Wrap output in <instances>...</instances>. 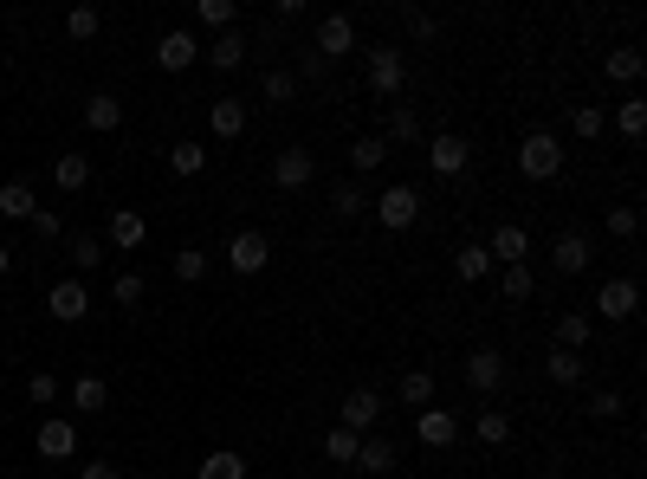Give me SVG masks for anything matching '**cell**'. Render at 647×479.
<instances>
[{
	"mask_svg": "<svg viewBox=\"0 0 647 479\" xmlns=\"http://www.w3.org/2000/svg\"><path fill=\"white\" fill-rule=\"evenodd\" d=\"M518 169H525L531 182H550V175L563 169V143L550 130H531L525 143H518Z\"/></svg>",
	"mask_w": 647,
	"mask_h": 479,
	"instance_id": "1",
	"label": "cell"
},
{
	"mask_svg": "<svg viewBox=\"0 0 647 479\" xmlns=\"http://www.w3.org/2000/svg\"><path fill=\"white\" fill-rule=\"evenodd\" d=\"M227 266L240 272V279H259V272L272 266V240L259 234V227H240V234L227 240Z\"/></svg>",
	"mask_w": 647,
	"mask_h": 479,
	"instance_id": "2",
	"label": "cell"
},
{
	"mask_svg": "<svg viewBox=\"0 0 647 479\" xmlns=\"http://www.w3.org/2000/svg\"><path fill=\"white\" fill-rule=\"evenodd\" d=\"M402 85H408L402 46H369V91L376 98H402Z\"/></svg>",
	"mask_w": 647,
	"mask_h": 479,
	"instance_id": "3",
	"label": "cell"
},
{
	"mask_svg": "<svg viewBox=\"0 0 647 479\" xmlns=\"http://www.w3.org/2000/svg\"><path fill=\"white\" fill-rule=\"evenodd\" d=\"M369 214H376V221L389 227V234H408V227L421 221V195H415L408 182H395V188H382V201H376Z\"/></svg>",
	"mask_w": 647,
	"mask_h": 479,
	"instance_id": "4",
	"label": "cell"
},
{
	"mask_svg": "<svg viewBox=\"0 0 647 479\" xmlns=\"http://www.w3.org/2000/svg\"><path fill=\"white\" fill-rule=\"evenodd\" d=\"M466 162H473V143L466 136H428V169L440 175V182H453V175H466Z\"/></svg>",
	"mask_w": 647,
	"mask_h": 479,
	"instance_id": "5",
	"label": "cell"
},
{
	"mask_svg": "<svg viewBox=\"0 0 647 479\" xmlns=\"http://www.w3.org/2000/svg\"><path fill=\"white\" fill-rule=\"evenodd\" d=\"M635 305H641V285L635 279H602L596 285V311L609 324H628V318H635Z\"/></svg>",
	"mask_w": 647,
	"mask_h": 479,
	"instance_id": "6",
	"label": "cell"
},
{
	"mask_svg": "<svg viewBox=\"0 0 647 479\" xmlns=\"http://www.w3.org/2000/svg\"><path fill=\"white\" fill-rule=\"evenodd\" d=\"M311 175H318V162H311V149H279V156H272V188H285V195H298V188L311 182Z\"/></svg>",
	"mask_w": 647,
	"mask_h": 479,
	"instance_id": "7",
	"label": "cell"
},
{
	"mask_svg": "<svg viewBox=\"0 0 647 479\" xmlns=\"http://www.w3.org/2000/svg\"><path fill=\"white\" fill-rule=\"evenodd\" d=\"M356 52V20L350 13H324L318 20V59H350Z\"/></svg>",
	"mask_w": 647,
	"mask_h": 479,
	"instance_id": "8",
	"label": "cell"
},
{
	"mask_svg": "<svg viewBox=\"0 0 647 479\" xmlns=\"http://www.w3.org/2000/svg\"><path fill=\"white\" fill-rule=\"evenodd\" d=\"M486 253H492V266H525L531 234L518 221H499V227H492V240H486Z\"/></svg>",
	"mask_w": 647,
	"mask_h": 479,
	"instance_id": "9",
	"label": "cell"
},
{
	"mask_svg": "<svg viewBox=\"0 0 647 479\" xmlns=\"http://www.w3.org/2000/svg\"><path fill=\"white\" fill-rule=\"evenodd\" d=\"M46 311H52L59 324H78V318L91 311V292H85V279H59V285L46 292Z\"/></svg>",
	"mask_w": 647,
	"mask_h": 479,
	"instance_id": "10",
	"label": "cell"
},
{
	"mask_svg": "<svg viewBox=\"0 0 647 479\" xmlns=\"http://www.w3.org/2000/svg\"><path fill=\"white\" fill-rule=\"evenodd\" d=\"M195 33H188V26H175V33H162L156 39V65L162 72H188V65H195Z\"/></svg>",
	"mask_w": 647,
	"mask_h": 479,
	"instance_id": "11",
	"label": "cell"
},
{
	"mask_svg": "<svg viewBox=\"0 0 647 479\" xmlns=\"http://www.w3.org/2000/svg\"><path fill=\"white\" fill-rule=\"evenodd\" d=\"M376 421H382V395L376 389H350L343 395V428L350 434H369Z\"/></svg>",
	"mask_w": 647,
	"mask_h": 479,
	"instance_id": "12",
	"label": "cell"
},
{
	"mask_svg": "<svg viewBox=\"0 0 647 479\" xmlns=\"http://www.w3.org/2000/svg\"><path fill=\"white\" fill-rule=\"evenodd\" d=\"M415 434H421V447H453L460 441V415H447V408H421Z\"/></svg>",
	"mask_w": 647,
	"mask_h": 479,
	"instance_id": "13",
	"label": "cell"
},
{
	"mask_svg": "<svg viewBox=\"0 0 647 479\" xmlns=\"http://www.w3.org/2000/svg\"><path fill=\"white\" fill-rule=\"evenodd\" d=\"M72 447H78V428L65 415H46V421H39V454H46V460H72Z\"/></svg>",
	"mask_w": 647,
	"mask_h": 479,
	"instance_id": "14",
	"label": "cell"
},
{
	"mask_svg": "<svg viewBox=\"0 0 647 479\" xmlns=\"http://www.w3.org/2000/svg\"><path fill=\"white\" fill-rule=\"evenodd\" d=\"M143 240H149V221L136 208H117V214H110V246H117V253H143Z\"/></svg>",
	"mask_w": 647,
	"mask_h": 479,
	"instance_id": "15",
	"label": "cell"
},
{
	"mask_svg": "<svg viewBox=\"0 0 647 479\" xmlns=\"http://www.w3.org/2000/svg\"><path fill=\"white\" fill-rule=\"evenodd\" d=\"M466 382H473L479 395L505 389V357H499V350H473V357H466Z\"/></svg>",
	"mask_w": 647,
	"mask_h": 479,
	"instance_id": "16",
	"label": "cell"
},
{
	"mask_svg": "<svg viewBox=\"0 0 647 479\" xmlns=\"http://www.w3.org/2000/svg\"><path fill=\"white\" fill-rule=\"evenodd\" d=\"M356 473H395V441L389 434H363V447H356Z\"/></svg>",
	"mask_w": 647,
	"mask_h": 479,
	"instance_id": "17",
	"label": "cell"
},
{
	"mask_svg": "<svg viewBox=\"0 0 647 479\" xmlns=\"http://www.w3.org/2000/svg\"><path fill=\"white\" fill-rule=\"evenodd\" d=\"M208 130L227 136V143H233V136H246V98H214L208 104Z\"/></svg>",
	"mask_w": 647,
	"mask_h": 479,
	"instance_id": "18",
	"label": "cell"
},
{
	"mask_svg": "<svg viewBox=\"0 0 647 479\" xmlns=\"http://www.w3.org/2000/svg\"><path fill=\"white\" fill-rule=\"evenodd\" d=\"M550 259H557V272H563V279L589 272V234H557V246H550Z\"/></svg>",
	"mask_w": 647,
	"mask_h": 479,
	"instance_id": "19",
	"label": "cell"
},
{
	"mask_svg": "<svg viewBox=\"0 0 647 479\" xmlns=\"http://www.w3.org/2000/svg\"><path fill=\"white\" fill-rule=\"evenodd\" d=\"M602 72H609V85H641V72H647L641 46H615L609 59H602Z\"/></svg>",
	"mask_w": 647,
	"mask_h": 479,
	"instance_id": "20",
	"label": "cell"
},
{
	"mask_svg": "<svg viewBox=\"0 0 647 479\" xmlns=\"http://www.w3.org/2000/svg\"><path fill=\"white\" fill-rule=\"evenodd\" d=\"M208 65H214V72H240V65H246V39H240V26L214 33V46H208Z\"/></svg>",
	"mask_w": 647,
	"mask_h": 479,
	"instance_id": "21",
	"label": "cell"
},
{
	"mask_svg": "<svg viewBox=\"0 0 647 479\" xmlns=\"http://www.w3.org/2000/svg\"><path fill=\"white\" fill-rule=\"evenodd\" d=\"M201 169H208V149H201L195 136H182V143L169 149V175H182V182H195Z\"/></svg>",
	"mask_w": 647,
	"mask_h": 479,
	"instance_id": "22",
	"label": "cell"
},
{
	"mask_svg": "<svg viewBox=\"0 0 647 479\" xmlns=\"http://www.w3.org/2000/svg\"><path fill=\"white\" fill-rule=\"evenodd\" d=\"M195 479H246V454H233V447H214V454L195 467Z\"/></svg>",
	"mask_w": 647,
	"mask_h": 479,
	"instance_id": "23",
	"label": "cell"
},
{
	"mask_svg": "<svg viewBox=\"0 0 647 479\" xmlns=\"http://www.w3.org/2000/svg\"><path fill=\"white\" fill-rule=\"evenodd\" d=\"M0 214H7V221H33V214H39L33 188H26V182H0Z\"/></svg>",
	"mask_w": 647,
	"mask_h": 479,
	"instance_id": "24",
	"label": "cell"
},
{
	"mask_svg": "<svg viewBox=\"0 0 647 479\" xmlns=\"http://www.w3.org/2000/svg\"><path fill=\"white\" fill-rule=\"evenodd\" d=\"M85 123H91L98 136H110V130L123 123V104L110 98V91H91V104H85Z\"/></svg>",
	"mask_w": 647,
	"mask_h": 479,
	"instance_id": "25",
	"label": "cell"
},
{
	"mask_svg": "<svg viewBox=\"0 0 647 479\" xmlns=\"http://www.w3.org/2000/svg\"><path fill=\"white\" fill-rule=\"evenodd\" d=\"M453 272H460V279L466 285H479V279H492V253H486V246H460V253H453Z\"/></svg>",
	"mask_w": 647,
	"mask_h": 479,
	"instance_id": "26",
	"label": "cell"
},
{
	"mask_svg": "<svg viewBox=\"0 0 647 479\" xmlns=\"http://www.w3.org/2000/svg\"><path fill=\"white\" fill-rule=\"evenodd\" d=\"M52 182H59L65 195H78V188H91V156H59V162H52Z\"/></svg>",
	"mask_w": 647,
	"mask_h": 479,
	"instance_id": "27",
	"label": "cell"
},
{
	"mask_svg": "<svg viewBox=\"0 0 647 479\" xmlns=\"http://www.w3.org/2000/svg\"><path fill=\"white\" fill-rule=\"evenodd\" d=\"M544 369H550V382H557V389H576L589 363L576 357V350H557V344H550V363H544Z\"/></svg>",
	"mask_w": 647,
	"mask_h": 479,
	"instance_id": "28",
	"label": "cell"
},
{
	"mask_svg": "<svg viewBox=\"0 0 647 479\" xmlns=\"http://www.w3.org/2000/svg\"><path fill=\"white\" fill-rule=\"evenodd\" d=\"M382 143H395V149H415V143H421V117L408 111V104H402V111H389V130H382Z\"/></svg>",
	"mask_w": 647,
	"mask_h": 479,
	"instance_id": "29",
	"label": "cell"
},
{
	"mask_svg": "<svg viewBox=\"0 0 647 479\" xmlns=\"http://www.w3.org/2000/svg\"><path fill=\"white\" fill-rule=\"evenodd\" d=\"M65 259H72L78 272L104 266V240H98V234H65Z\"/></svg>",
	"mask_w": 647,
	"mask_h": 479,
	"instance_id": "30",
	"label": "cell"
},
{
	"mask_svg": "<svg viewBox=\"0 0 647 479\" xmlns=\"http://www.w3.org/2000/svg\"><path fill=\"white\" fill-rule=\"evenodd\" d=\"M382 162H389V143H382V136H356V143H350V169L356 175L382 169Z\"/></svg>",
	"mask_w": 647,
	"mask_h": 479,
	"instance_id": "31",
	"label": "cell"
},
{
	"mask_svg": "<svg viewBox=\"0 0 647 479\" xmlns=\"http://www.w3.org/2000/svg\"><path fill=\"white\" fill-rule=\"evenodd\" d=\"M104 402H110V382H104V376H78V382H72V408H85V415H98Z\"/></svg>",
	"mask_w": 647,
	"mask_h": 479,
	"instance_id": "32",
	"label": "cell"
},
{
	"mask_svg": "<svg viewBox=\"0 0 647 479\" xmlns=\"http://www.w3.org/2000/svg\"><path fill=\"white\" fill-rule=\"evenodd\" d=\"M330 208H337L343 221H363V214H369V195L356 182H337V188H330Z\"/></svg>",
	"mask_w": 647,
	"mask_h": 479,
	"instance_id": "33",
	"label": "cell"
},
{
	"mask_svg": "<svg viewBox=\"0 0 647 479\" xmlns=\"http://www.w3.org/2000/svg\"><path fill=\"white\" fill-rule=\"evenodd\" d=\"M356 447H363V434H350V428H343V421H337V428L324 434V454L337 460V467H356Z\"/></svg>",
	"mask_w": 647,
	"mask_h": 479,
	"instance_id": "34",
	"label": "cell"
},
{
	"mask_svg": "<svg viewBox=\"0 0 647 479\" xmlns=\"http://www.w3.org/2000/svg\"><path fill=\"white\" fill-rule=\"evenodd\" d=\"M499 285H505V305H525V298L538 292V279H531V266H499Z\"/></svg>",
	"mask_w": 647,
	"mask_h": 479,
	"instance_id": "35",
	"label": "cell"
},
{
	"mask_svg": "<svg viewBox=\"0 0 647 479\" xmlns=\"http://www.w3.org/2000/svg\"><path fill=\"white\" fill-rule=\"evenodd\" d=\"M583 344H589V318L583 311H563L557 318V350H576V357H583Z\"/></svg>",
	"mask_w": 647,
	"mask_h": 479,
	"instance_id": "36",
	"label": "cell"
},
{
	"mask_svg": "<svg viewBox=\"0 0 647 479\" xmlns=\"http://www.w3.org/2000/svg\"><path fill=\"white\" fill-rule=\"evenodd\" d=\"M402 408H434V376L428 369H408L402 376Z\"/></svg>",
	"mask_w": 647,
	"mask_h": 479,
	"instance_id": "37",
	"label": "cell"
},
{
	"mask_svg": "<svg viewBox=\"0 0 647 479\" xmlns=\"http://www.w3.org/2000/svg\"><path fill=\"white\" fill-rule=\"evenodd\" d=\"M208 266H214V259L201 253V246H182V253H175V279H182V285H201V279H208Z\"/></svg>",
	"mask_w": 647,
	"mask_h": 479,
	"instance_id": "38",
	"label": "cell"
},
{
	"mask_svg": "<svg viewBox=\"0 0 647 479\" xmlns=\"http://www.w3.org/2000/svg\"><path fill=\"white\" fill-rule=\"evenodd\" d=\"M570 130L583 136V143H596V136L609 130V117H602V104H576V111H570Z\"/></svg>",
	"mask_w": 647,
	"mask_h": 479,
	"instance_id": "39",
	"label": "cell"
},
{
	"mask_svg": "<svg viewBox=\"0 0 647 479\" xmlns=\"http://www.w3.org/2000/svg\"><path fill=\"white\" fill-rule=\"evenodd\" d=\"M259 91H266V104H292V98H298V78L285 72V65H272V72H266V85H259Z\"/></svg>",
	"mask_w": 647,
	"mask_h": 479,
	"instance_id": "40",
	"label": "cell"
},
{
	"mask_svg": "<svg viewBox=\"0 0 647 479\" xmlns=\"http://www.w3.org/2000/svg\"><path fill=\"white\" fill-rule=\"evenodd\" d=\"M195 13H201V26H214V33H227V26L240 20V7H233V0H201Z\"/></svg>",
	"mask_w": 647,
	"mask_h": 479,
	"instance_id": "41",
	"label": "cell"
},
{
	"mask_svg": "<svg viewBox=\"0 0 647 479\" xmlns=\"http://www.w3.org/2000/svg\"><path fill=\"white\" fill-rule=\"evenodd\" d=\"M98 26H104L98 7H72V13H65V33H72V39H98Z\"/></svg>",
	"mask_w": 647,
	"mask_h": 479,
	"instance_id": "42",
	"label": "cell"
},
{
	"mask_svg": "<svg viewBox=\"0 0 647 479\" xmlns=\"http://www.w3.org/2000/svg\"><path fill=\"white\" fill-rule=\"evenodd\" d=\"M473 434H479L486 447H505V441H512V415H479Z\"/></svg>",
	"mask_w": 647,
	"mask_h": 479,
	"instance_id": "43",
	"label": "cell"
},
{
	"mask_svg": "<svg viewBox=\"0 0 647 479\" xmlns=\"http://www.w3.org/2000/svg\"><path fill=\"white\" fill-rule=\"evenodd\" d=\"M26 395H33V408H52V402H59V376L33 369V376H26Z\"/></svg>",
	"mask_w": 647,
	"mask_h": 479,
	"instance_id": "44",
	"label": "cell"
},
{
	"mask_svg": "<svg viewBox=\"0 0 647 479\" xmlns=\"http://www.w3.org/2000/svg\"><path fill=\"white\" fill-rule=\"evenodd\" d=\"M110 298H117L123 311H130V305H143V272H117V285H110Z\"/></svg>",
	"mask_w": 647,
	"mask_h": 479,
	"instance_id": "45",
	"label": "cell"
},
{
	"mask_svg": "<svg viewBox=\"0 0 647 479\" xmlns=\"http://www.w3.org/2000/svg\"><path fill=\"white\" fill-rule=\"evenodd\" d=\"M615 123H622V136H641V130H647V104H641V98H628L622 111H615Z\"/></svg>",
	"mask_w": 647,
	"mask_h": 479,
	"instance_id": "46",
	"label": "cell"
},
{
	"mask_svg": "<svg viewBox=\"0 0 647 479\" xmlns=\"http://www.w3.org/2000/svg\"><path fill=\"white\" fill-rule=\"evenodd\" d=\"M609 234H615V240H635V234H641V214H635V208H609Z\"/></svg>",
	"mask_w": 647,
	"mask_h": 479,
	"instance_id": "47",
	"label": "cell"
},
{
	"mask_svg": "<svg viewBox=\"0 0 647 479\" xmlns=\"http://www.w3.org/2000/svg\"><path fill=\"white\" fill-rule=\"evenodd\" d=\"M402 20H408V33H415V39H440V20H434V13H421V7H402Z\"/></svg>",
	"mask_w": 647,
	"mask_h": 479,
	"instance_id": "48",
	"label": "cell"
},
{
	"mask_svg": "<svg viewBox=\"0 0 647 479\" xmlns=\"http://www.w3.org/2000/svg\"><path fill=\"white\" fill-rule=\"evenodd\" d=\"M589 415H596V421H615V415H622V395H615V389L589 395Z\"/></svg>",
	"mask_w": 647,
	"mask_h": 479,
	"instance_id": "49",
	"label": "cell"
},
{
	"mask_svg": "<svg viewBox=\"0 0 647 479\" xmlns=\"http://www.w3.org/2000/svg\"><path fill=\"white\" fill-rule=\"evenodd\" d=\"M33 234H39V240H65V221H59L52 208H39V214H33Z\"/></svg>",
	"mask_w": 647,
	"mask_h": 479,
	"instance_id": "50",
	"label": "cell"
},
{
	"mask_svg": "<svg viewBox=\"0 0 647 479\" xmlns=\"http://www.w3.org/2000/svg\"><path fill=\"white\" fill-rule=\"evenodd\" d=\"M78 479H123V467H110V460H91V467H78Z\"/></svg>",
	"mask_w": 647,
	"mask_h": 479,
	"instance_id": "51",
	"label": "cell"
},
{
	"mask_svg": "<svg viewBox=\"0 0 647 479\" xmlns=\"http://www.w3.org/2000/svg\"><path fill=\"white\" fill-rule=\"evenodd\" d=\"M7 266H13V246H7V240H0V272H7Z\"/></svg>",
	"mask_w": 647,
	"mask_h": 479,
	"instance_id": "52",
	"label": "cell"
}]
</instances>
